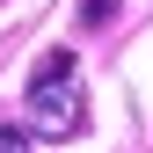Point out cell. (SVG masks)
<instances>
[{
    "label": "cell",
    "instance_id": "1",
    "mask_svg": "<svg viewBox=\"0 0 153 153\" xmlns=\"http://www.w3.org/2000/svg\"><path fill=\"white\" fill-rule=\"evenodd\" d=\"M29 131L36 139H80L88 131V88L73 51H44L29 73Z\"/></svg>",
    "mask_w": 153,
    "mask_h": 153
},
{
    "label": "cell",
    "instance_id": "2",
    "mask_svg": "<svg viewBox=\"0 0 153 153\" xmlns=\"http://www.w3.org/2000/svg\"><path fill=\"white\" fill-rule=\"evenodd\" d=\"M102 22H117V0H80V29H102Z\"/></svg>",
    "mask_w": 153,
    "mask_h": 153
},
{
    "label": "cell",
    "instance_id": "3",
    "mask_svg": "<svg viewBox=\"0 0 153 153\" xmlns=\"http://www.w3.org/2000/svg\"><path fill=\"white\" fill-rule=\"evenodd\" d=\"M0 153H36L29 146V124H7V117H0Z\"/></svg>",
    "mask_w": 153,
    "mask_h": 153
}]
</instances>
